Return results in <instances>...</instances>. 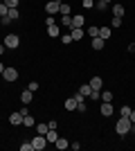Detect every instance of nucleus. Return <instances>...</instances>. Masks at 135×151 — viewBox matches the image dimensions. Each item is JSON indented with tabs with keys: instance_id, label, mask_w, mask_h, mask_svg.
I'll return each instance as SVG.
<instances>
[{
	"instance_id": "37998d69",
	"label": "nucleus",
	"mask_w": 135,
	"mask_h": 151,
	"mask_svg": "<svg viewBox=\"0 0 135 151\" xmlns=\"http://www.w3.org/2000/svg\"><path fill=\"white\" fill-rule=\"evenodd\" d=\"M106 2H110V0H106Z\"/></svg>"
},
{
	"instance_id": "20e7f679",
	"label": "nucleus",
	"mask_w": 135,
	"mask_h": 151,
	"mask_svg": "<svg viewBox=\"0 0 135 151\" xmlns=\"http://www.w3.org/2000/svg\"><path fill=\"white\" fill-rule=\"evenodd\" d=\"M59 7H61V2H59V0H47L45 12L50 14V16H54V14H59Z\"/></svg>"
},
{
	"instance_id": "4c0bfd02",
	"label": "nucleus",
	"mask_w": 135,
	"mask_h": 151,
	"mask_svg": "<svg viewBox=\"0 0 135 151\" xmlns=\"http://www.w3.org/2000/svg\"><path fill=\"white\" fill-rule=\"evenodd\" d=\"M129 117H131V122L135 124V108H131V113H129Z\"/></svg>"
},
{
	"instance_id": "1a4fd4ad",
	"label": "nucleus",
	"mask_w": 135,
	"mask_h": 151,
	"mask_svg": "<svg viewBox=\"0 0 135 151\" xmlns=\"http://www.w3.org/2000/svg\"><path fill=\"white\" fill-rule=\"evenodd\" d=\"M84 23H86L84 16H72V20H70V29H74V27H84Z\"/></svg>"
},
{
	"instance_id": "f3484780",
	"label": "nucleus",
	"mask_w": 135,
	"mask_h": 151,
	"mask_svg": "<svg viewBox=\"0 0 135 151\" xmlns=\"http://www.w3.org/2000/svg\"><path fill=\"white\" fill-rule=\"evenodd\" d=\"M70 12H72V7L68 5V2H61V7H59V14H61V16H70Z\"/></svg>"
},
{
	"instance_id": "2eb2a0df",
	"label": "nucleus",
	"mask_w": 135,
	"mask_h": 151,
	"mask_svg": "<svg viewBox=\"0 0 135 151\" xmlns=\"http://www.w3.org/2000/svg\"><path fill=\"white\" fill-rule=\"evenodd\" d=\"M104 43H106V41H104L101 36H95L92 38V50H104Z\"/></svg>"
},
{
	"instance_id": "7c9ffc66",
	"label": "nucleus",
	"mask_w": 135,
	"mask_h": 151,
	"mask_svg": "<svg viewBox=\"0 0 135 151\" xmlns=\"http://www.w3.org/2000/svg\"><path fill=\"white\" fill-rule=\"evenodd\" d=\"M110 27H113V29L122 27V18H113V20H110Z\"/></svg>"
},
{
	"instance_id": "ea45409f",
	"label": "nucleus",
	"mask_w": 135,
	"mask_h": 151,
	"mask_svg": "<svg viewBox=\"0 0 135 151\" xmlns=\"http://www.w3.org/2000/svg\"><path fill=\"white\" fill-rule=\"evenodd\" d=\"M129 52H135V43H131V45H129Z\"/></svg>"
},
{
	"instance_id": "7ed1b4c3",
	"label": "nucleus",
	"mask_w": 135,
	"mask_h": 151,
	"mask_svg": "<svg viewBox=\"0 0 135 151\" xmlns=\"http://www.w3.org/2000/svg\"><path fill=\"white\" fill-rule=\"evenodd\" d=\"M32 145H34V151H43L45 147H47V138H45V135H39V133H36V138L32 140Z\"/></svg>"
},
{
	"instance_id": "58836bf2",
	"label": "nucleus",
	"mask_w": 135,
	"mask_h": 151,
	"mask_svg": "<svg viewBox=\"0 0 135 151\" xmlns=\"http://www.w3.org/2000/svg\"><path fill=\"white\" fill-rule=\"evenodd\" d=\"M5 50H7V47H5V43H0V54H5Z\"/></svg>"
},
{
	"instance_id": "dca6fc26",
	"label": "nucleus",
	"mask_w": 135,
	"mask_h": 151,
	"mask_svg": "<svg viewBox=\"0 0 135 151\" xmlns=\"http://www.w3.org/2000/svg\"><path fill=\"white\" fill-rule=\"evenodd\" d=\"M65 108L68 111H77V97H68L65 99Z\"/></svg>"
},
{
	"instance_id": "c9c22d12",
	"label": "nucleus",
	"mask_w": 135,
	"mask_h": 151,
	"mask_svg": "<svg viewBox=\"0 0 135 151\" xmlns=\"http://www.w3.org/2000/svg\"><path fill=\"white\" fill-rule=\"evenodd\" d=\"M81 2H84V7H86V9H90V7H95V2H92V0H81Z\"/></svg>"
},
{
	"instance_id": "c85d7f7f",
	"label": "nucleus",
	"mask_w": 135,
	"mask_h": 151,
	"mask_svg": "<svg viewBox=\"0 0 135 151\" xmlns=\"http://www.w3.org/2000/svg\"><path fill=\"white\" fill-rule=\"evenodd\" d=\"M88 36H92V38H95V36H99V27H95V25H92V27H88Z\"/></svg>"
},
{
	"instance_id": "aec40b11",
	"label": "nucleus",
	"mask_w": 135,
	"mask_h": 151,
	"mask_svg": "<svg viewBox=\"0 0 135 151\" xmlns=\"http://www.w3.org/2000/svg\"><path fill=\"white\" fill-rule=\"evenodd\" d=\"M54 145H56V149H68V140H65V138H56Z\"/></svg>"
},
{
	"instance_id": "a211bd4d",
	"label": "nucleus",
	"mask_w": 135,
	"mask_h": 151,
	"mask_svg": "<svg viewBox=\"0 0 135 151\" xmlns=\"http://www.w3.org/2000/svg\"><path fill=\"white\" fill-rule=\"evenodd\" d=\"M7 18H9V20H18V18H20V14H18V7H11V9L7 12Z\"/></svg>"
},
{
	"instance_id": "bb28decb",
	"label": "nucleus",
	"mask_w": 135,
	"mask_h": 151,
	"mask_svg": "<svg viewBox=\"0 0 135 151\" xmlns=\"http://www.w3.org/2000/svg\"><path fill=\"white\" fill-rule=\"evenodd\" d=\"M88 97H90V99H101V90H90V95H88Z\"/></svg>"
},
{
	"instance_id": "f8f14e48",
	"label": "nucleus",
	"mask_w": 135,
	"mask_h": 151,
	"mask_svg": "<svg viewBox=\"0 0 135 151\" xmlns=\"http://www.w3.org/2000/svg\"><path fill=\"white\" fill-rule=\"evenodd\" d=\"M32 97H34V93H32L29 88L20 93V101H23V104H29V101H32Z\"/></svg>"
},
{
	"instance_id": "72a5a7b5",
	"label": "nucleus",
	"mask_w": 135,
	"mask_h": 151,
	"mask_svg": "<svg viewBox=\"0 0 135 151\" xmlns=\"http://www.w3.org/2000/svg\"><path fill=\"white\" fill-rule=\"evenodd\" d=\"M45 23H47V27H50V25H54V23H56V18H54V16H50V14H47V18H45Z\"/></svg>"
},
{
	"instance_id": "a19ab883",
	"label": "nucleus",
	"mask_w": 135,
	"mask_h": 151,
	"mask_svg": "<svg viewBox=\"0 0 135 151\" xmlns=\"http://www.w3.org/2000/svg\"><path fill=\"white\" fill-rule=\"evenodd\" d=\"M131 133H133V135H135V124H131Z\"/></svg>"
},
{
	"instance_id": "c756f323",
	"label": "nucleus",
	"mask_w": 135,
	"mask_h": 151,
	"mask_svg": "<svg viewBox=\"0 0 135 151\" xmlns=\"http://www.w3.org/2000/svg\"><path fill=\"white\" fill-rule=\"evenodd\" d=\"M20 151H34V145L32 142H23V145H20Z\"/></svg>"
},
{
	"instance_id": "6ab92c4d",
	"label": "nucleus",
	"mask_w": 135,
	"mask_h": 151,
	"mask_svg": "<svg viewBox=\"0 0 135 151\" xmlns=\"http://www.w3.org/2000/svg\"><path fill=\"white\" fill-rule=\"evenodd\" d=\"M47 34H50V36H61V27H59L56 23H54V25H50V27H47Z\"/></svg>"
},
{
	"instance_id": "6e6552de",
	"label": "nucleus",
	"mask_w": 135,
	"mask_h": 151,
	"mask_svg": "<svg viewBox=\"0 0 135 151\" xmlns=\"http://www.w3.org/2000/svg\"><path fill=\"white\" fill-rule=\"evenodd\" d=\"M90 88L92 90H101L104 88V79L101 77H92V79H90Z\"/></svg>"
},
{
	"instance_id": "412c9836",
	"label": "nucleus",
	"mask_w": 135,
	"mask_h": 151,
	"mask_svg": "<svg viewBox=\"0 0 135 151\" xmlns=\"http://www.w3.org/2000/svg\"><path fill=\"white\" fill-rule=\"evenodd\" d=\"M47 131H50V126H47V124H36V133H39V135H45Z\"/></svg>"
},
{
	"instance_id": "9d476101",
	"label": "nucleus",
	"mask_w": 135,
	"mask_h": 151,
	"mask_svg": "<svg viewBox=\"0 0 135 151\" xmlns=\"http://www.w3.org/2000/svg\"><path fill=\"white\" fill-rule=\"evenodd\" d=\"M45 138H47V145H54V142H56V138H59L56 129H50V131L45 133Z\"/></svg>"
},
{
	"instance_id": "f257e3e1",
	"label": "nucleus",
	"mask_w": 135,
	"mask_h": 151,
	"mask_svg": "<svg viewBox=\"0 0 135 151\" xmlns=\"http://www.w3.org/2000/svg\"><path fill=\"white\" fill-rule=\"evenodd\" d=\"M131 117L129 115H122L119 120H117V124H115V131H117V135H126V133H131Z\"/></svg>"
},
{
	"instance_id": "cd10ccee",
	"label": "nucleus",
	"mask_w": 135,
	"mask_h": 151,
	"mask_svg": "<svg viewBox=\"0 0 135 151\" xmlns=\"http://www.w3.org/2000/svg\"><path fill=\"white\" fill-rule=\"evenodd\" d=\"M70 20H72V16H61V25L70 29Z\"/></svg>"
},
{
	"instance_id": "a878e982",
	"label": "nucleus",
	"mask_w": 135,
	"mask_h": 151,
	"mask_svg": "<svg viewBox=\"0 0 135 151\" xmlns=\"http://www.w3.org/2000/svg\"><path fill=\"white\" fill-rule=\"evenodd\" d=\"M7 12H9V7H7L5 2L0 0V18H5V16H7Z\"/></svg>"
},
{
	"instance_id": "423d86ee",
	"label": "nucleus",
	"mask_w": 135,
	"mask_h": 151,
	"mask_svg": "<svg viewBox=\"0 0 135 151\" xmlns=\"http://www.w3.org/2000/svg\"><path fill=\"white\" fill-rule=\"evenodd\" d=\"M113 113H115V106H113V101H104V104H101V115H104V117H110Z\"/></svg>"
},
{
	"instance_id": "4468645a",
	"label": "nucleus",
	"mask_w": 135,
	"mask_h": 151,
	"mask_svg": "<svg viewBox=\"0 0 135 151\" xmlns=\"http://www.w3.org/2000/svg\"><path fill=\"white\" fill-rule=\"evenodd\" d=\"M110 29H113L110 25H104V27H99V36H101L104 41H108V38H110Z\"/></svg>"
},
{
	"instance_id": "f704fd0d",
	"label": "nucleus",
	"mask_w": 135,
	"mask_h": 151,
	"mask_svg": "<svg viewBox=\"0 0 135 151\" xmlns=\"http://www.w3.org/2000/svg\"><path fill=\"white\" fill-rule=\"evenodd\" d=\"M27 88L32 90V93H34V90H39V81H32V83H29V86H27Z\"/></svg>"
},
{
	"instance_id": "2f4dec72",
	"label": "nucleus",
	"mask_w": 135,
	"mask_h": 151,
	"mask_svg": "<svg viewBox=\"0 0 135 151\" xmlns=\"http://www.w3.org/2000/svg\"><path fill=\"white\" fill-rule=\"evenodd\" d=\"M2 2H5V5L9 7V9H11V7H18V2H20V0H2Z\"/></svg>"
},
{
	"instance_id": "473e14b6",
	"label": "nucleus",
	"mask_w": 135,
	"mask_h": 151,
	"mask_svg": "<svg viewBox=\"0 0 135 151\" xmlns=\"http://www.w3.org/2000/svg\"><path fill=\"white\" fill-rule=\"evenodd\" d=\"M61 41H63L65 45H70V43H72V36H70V32H68V34H63V36H61Z\"/></svg>"
},
{
	"instance_id": "5701e85b",
	"label": "nucleus",
	"mask_w": 135,
	"mask_h": 151,
	"mask_svg": "<svg viewBox=\"0 0 135 151\" xmlns=\"http://www.w3.org/2000/svg\"><path fill=\"white\" fill-rule=\"evenodd\" d=\"M90 90H92V88H90V83H84V86L79 88V95H84V97H88V95H90Z\"/></svg>"
},
{
	"instance_id": "393cba45",
	"label": "nucleus",
	"mask_w": 135,
	"mask_h": 151,
	"mask_svg": "<svg viewBox=\"0 0 135 151\" xmlns=\"http://www.w3.org/2000/svg\"><path fill=\"white\" fill-rule=\"evenodd\" d=\"M101 101H113V93L110 90H101Z\"/></svg>"
},
{
	"instance_id": "39448f33",
	"label": "nucleus",
	"mask_w": 135,
	"mask_h": 151,
	"mask_svg": "<svg viewBox=\"0 0 135 151\" xmlns=\"http://www.w3.org/2000/svg\"><path fill=\"white\" fill-rule=\"evenodd\" d=\"M2 77H5V81H16V79H18V70L5 68V70H2Z\"/></svg>"
},
{
	"instance_id": "f03ea898",
	"label": "nucleus",
	"mask_w": 135,
	"mask_h": 151,
	"mask_svg": "<svg viewBox=\"0 0 135 151\" xmlns=\"http://www.w3.org/2000/svg\"><path fill=\"white\" fill-rule=\"evenodd\" d=\"M2 43H5V47H7V50H16V47L20 45V38L16 36V34H7Z\"/></svg>"
},
{
	"instance_id": "ddd939ff",
	"label": "nucleus",
	"mask_w": 135,
	"mask_h": 151,
	"mask_svg": "<svg viewBox=\"0 0 135 151\" xmlns=\"http://www.w3.org/2000/svg\"><path fill=\"white\" fill-rule=\"evenodd\" d=\"M124 14H126V9L122 5H113V16L115 18H124Z\"/></svg>"
},
{
	"instance_id": "e433bc0d",
	"label": "nucleus",
	"mask_w": 135,
	"mask_h": 151,
	"mask_svg": "<svg viewBox=\"0 0 135 151\" xmlns=\"http://www.w3.org/2000/svg\"><path fill=\"white\" fill-rule=\"evenodd\" d=\"M131 113V106H122V115H129Z\"/></svg>"
},
{
	"instance_id": "4be33fe9",
	"label": "nucleus",
	"mask_w": 135,
	"mask_h": 151,
	"mask_svg": "<svg viewBox=\"0 0 135 151\" xmlns=\"http://www.w3.org/2000/svg\"><path fill=\"white\" fill-rule=\"evenodd\" d=\"M23 126H36V124H34V117H32L29 113H27L25 117H23Z\"/></svg>"
},
{
	"instance_id": "0eeeda50",
	"label": "nucleus",
	"mask_w": 135,
	"mask_h": 151,
	"mask_svg": "<svg viewBox=\"0 0 135 151\" xmlns=\"http://www.w3.org/2000/svg\"><path fill=\"white\" fill-rule=\"evenodd\" d=\"M23 117H25V115L20 113V111H18V113H11V115H9V124L20 126V124H23Z\"/></svg>"
},
{
	"instance_id": "9b49d317",
	"label": "nucleus",
	"mask_w": 135,
	"mask_h": 151,
	"mask_svg": "<svg viewBox=\"0 0 135 151\" xmlns=\"http://www.w3.org/2000/svg\"><path fill=\"white\" fill-rule=\"evenodd\" d=\"M70 36H72V41L84 38V27H74V29H70Z\"/></svg>"
},
{
	"instance_id": "b1692460",
	"label": "nucleus",
	"mask_w": 135,
	"mask_h": 151,
	"mask_svg": "<svg viewBox=\"0 0 135 151\" xmlns=\"http://www.w3.org/2000/svg\"><path fill=\"white\" fill-rule=\"evenodd\" d=\"M106 7H108V2H106V0H97V2H95V9H97V12H104Z\"/></svg>"
},
{
	"instance_id": "79ce46f5",
	"label": "nucleus",
	"mask_w": 135,
	"mask_h": 151,
	"mask_svg": "<svg viewBox=\"0 0 135 151\" xmlns=\"http://www.w3.org/2000/svg\"><path fill=\"white\" fill-rule=\"evenodd\" d=\"M2 70H5V65H2V63H0V75H2Z\"/></svg>"
}]
</instances>
